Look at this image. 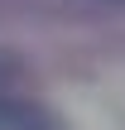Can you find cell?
<instances>
[{
    "label": "cell",
    "mask_w": 125,
    "mask_h": 130,
    "mask_svg": "<svg viewBox=\"0 0 125 130\" xmlns=\"http://www.w3.org/2000/svg\"><path fill=\"white\" fill-rule=\"evenodd\" d=\"M0 130H58V121L43 106H34V101L0 96Z\"/></svg>",
    "instance_id": "obj_1"
},
{
    "label": "cell",
    "mask_w": 125,
    "mask_h": 130,
    "mask_svg": "<svg viewBox=\"0 0 125 130\" xmlns=\"http://www.w3.org/2000/svg\"><path fill=\"white\" fill-rule=\"evenodd\" d=\"M111 5H125V0H111Z\"/></svg>",
    "instance_id": "obj_2"
}]
</instances>
